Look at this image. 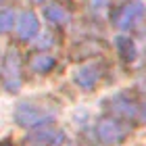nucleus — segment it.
Returning <instances> with one entry per match:
<instances>
[{
  "instance_id": "1",
  "label": "nucleus",
  "mask_w": 146,
  "mask_h": 146,
  "mask_svg": "<svg viewBox=\"0 0 146 146\" xmlns=\"http://www.w3.org/2000/svg\"><path fill=\"white\" fill-rule=\"evenodd\" d=\"M56 115H58V104L46 96L21 100L15 107V113H13L15 123L23 129H36L40 125L52 123Z\"/></svg>"
},
{
  "instance_id": "2",
  "label": "nucleus",
  "mask_w": 146,
  "mask_h": 146,
  "mask_svg": "<svg viewBox=\"0 0 146 146\" xmlns=\"http://www.w3.org/2000/svg\"><path fill=\"white\" fill-rule=\"evenodd\" d=\"M134 131V123L113 115H102L94 125V136L100 146H119Z\"/></svg>"
},
{
  "instance_id": "3",
  "label": "nucleus",
  "mask_w": 146,
  "mask_h": 146,
  "mask_svg": "<svg viewBox=\"0 0 146 146\" xmlns=\"http://www.w3.org/2000/svg\"><path fill=\"white\" fill-rule=\"evenodd\" d=\"M23 54L15 44L9 46V50L2 56V67H0V77H2V86L6 92L15 94L23 86Z\"/></svg>"
},
{
  "instance_id": "4",
  "label": "nucleus",
  "mask_w": 146,
  "mask_h": 146,
  "mask_svg": "<svg viewBox=\"0 0 146 146\" xmlns=\"http://www.w3.org/2000/svg\"><path fill=\"white\" fill-rule=\"evenodd\" d=\"M104 104H107V115L119 117V119H123V121H131V123L138 121L140 107H142L138 94H134V92H129V90L111 96Z\"/></svg>"
},
{
  "instance_id": "5",
  "label": "nucleus",
  "mask_w": 146,
  "mask_h": 146,
  "mask_svg": "<svg viewBox=\"0 0 146 146\" xmlns=\"http://www.w3.org/2000/svg\"><path fill=\"white\" fill-rule=\"evenodd\" d=\"M71 140L73 138H69L52 121V123L40 125L36 129H29V134L23 138V146H67Z\"/></svg>"
},
{
  "instance_id": "6",
  "label": "nucleus",
  "mask_w": 146,
  "mask_h": 146,
  "mask_svg": "<svg viewBox=\"0 0 146 146\" xmlns=\"http://www.w3.org/2000/svg\"><path fill=\"white\" fill-rule=\"evenodd\" d=\"M144 13H146V6H144L142 0H127V2H123L115 11L113 25H115L119 31H129L142 21Z\"/></svg>"
},
{
  "instance_id": "7",
  "label": "nucleus",
  "mask_w": 146,
  "mask_h": 146,
  "mask_svg": "<svg viewBox=\"0 0 146 146\" xmlns=\"http://www.w3.org/2000/svg\"><path fill=\"white\" fill-rule=\"evenodd\" d=\"M104 71H107V65L102 61H86L73 71V84L77 88L90 92L100 84V79L104 77Z\"/></svg>"
},
{
  "instance_id": "8",
  "label": "nucleus",
  "mask_w": 146,
  "mask_h": 146,
  "mask_svg": "<svg viewBox=\"0 0 146 146\" xmlns=\"http://www.w3.org/2000/svg\"><path fill=\"white\" fill-rule=\"evenodd\" d=\"M107 52V46H104L98 38H84L71 48V58L73 61H92V58H98Z\"/></svg>"
},
{
  "instance_id": "9",
  "label": "nucleus",
  "mask_w": 146,
  "mask_h": 146,
  "mask_svg": "<svg viewBox=\"0 0 146 146\" xmlns=\"http://www.w3.org/2000/svg\"><path fill=\"white\" fill-rule=\"evenodd\" d=\"M17 38L21 40V42H29V40H34L38 34H40V19L34 11H23L21 15L17 19Z\"/></svg>"
},
{
  "instance_id": "10",
  "label": "nucleus",
  "mask_w": 146,
  "mask_h": 146,
  "mask_svg": "<svg viewBox=\"0 0 146 146\" xmlns=\"http://www.w3.org/2000/svg\"><path fill=\"white\" fill-rule=\"evenodd\" d=\"M56 67V56L48 50H38L27 58V69L36 75H46Z\"/></svg>"
},
{
  "instance_id": "11",
  "label": "nucleus",
  "mask_w": 146,
  "mask_h": 146,
  "mask_svg": "<svg viewBox=\"0 0 146 146\" xmlns=\"http://www.w3.org/2000/svg\"><path fill=\"white\" fill-rule=\"evenodd\" d=\"M115 46H117V52H119V58L123 63H131L138 54L136 50V42L131 40L129 36H117L115 40Z\"/></svg>"
},
{
  "instance_id": "12",
  "label": "nucleus",
  "mask_w": 146,
  "mask_h": 146,
  "mask_svg": "<svg viewBox=\"0 0 146 146\" xmlns=\"http://www.w3.org/2000/svg\"><path fill=\"white\" fill-rule=\"evenodd\" d=\"M44 15L52 25H63V23L69 21V11L65 9L63 4H58V2H50L44 9Z\"/></svg>"
},
{
  "instance_id": "13",
  "label": "nucleus",
  "mask_w": 146,
  "mask_h": 146,
  "mask_svg": "<svg viewBox=\"0 0 146 146\" xmlns=\"http://www.w3.org/2000/svg\"><path fill=\"white\" fill-rule=\"evenodd\" d=\"M17 15L13 9H2L0 11V34H9L11 29L17 27Z\"/></svg>"
},
{
  "instance_id": "14",
  "label": "nucleus",
  "mask_w": 146,
  "mask_h": 146,
  "mask_svg": "<svg viewBox=\"0 0 146 146\" xmlns=\"http://www.w3.org/2000/svg\"><path fill=\"white\" fill-rule=\"evenodd\" d=\"M138 121H140L142 125H146V100L142 102V107H140V115H138Z\"/></svg>"
},
{
  "instance_id": "15",
  "label": "nucleus",
  "mask_w": 146,
  "mask_h": 146,
  "mask_svg": "<svg viewBox=\"0 0 146 146\" xmlns=\"http://www.w3.org/2000/svg\"><path fill=\"white\" fill-rule=\"evenodd\" d=\"M88 2H90L92 9H102V6H107L109 0H88Z\"/></svg>"
},
{
  "instance_id": "16",
  "label": "nucleus",
  "mask_w": 146,
  "mask_h": 146,
  "mask_svg": "<svg viewBox=\"0 0 146 146\" xmlns=\"http://www.w3.org/2000/svg\"><path fill=\"white\" fill-rule=\"evenodd\" d=\"M4 2H6V0H0V6H2V4H4Z\"/></svg>"
}]
</instances>
